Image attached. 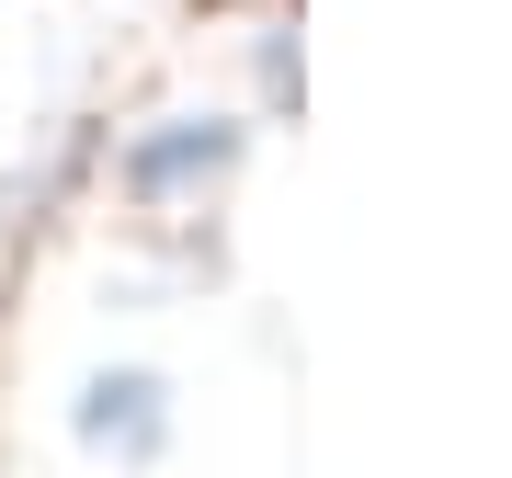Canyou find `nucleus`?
I'll list each match as a JSON object with an SVG mask.
<instances>
[{
  "instance_id": "obj_1",
  "label": "nucleus",
  "mask_w": 512,
  "mask_h": 478,
  "mask_svg": "<svg viewBox=\"0 0 512 478\" xmlns=\"http://www.w3.org/2000/svg\"><path fill=\"white\" fill-rule=\"evenodd\" d=\"M80 433H92L103 456L148 467V456L171 444V399H160V376H92V399H80Z\"/></svg>"
},
{
  "instance_id": "obj_2",
  "label": "nucleus",
  "mask_w": 512,
  "mask_h": 478,
  "mask_svg": "<svg viewBox=\"0 0 512 478\" xmlns=\"http://www.w3.org/2000/svg\"><path fill=\"white\" fill-rule=\"evenodd\" d=\"M228 148H239L228 126H217V137H160V148L126 160V183H137V194H171V183H194V171H228Z\"/></svg>"
}]
</instances>
